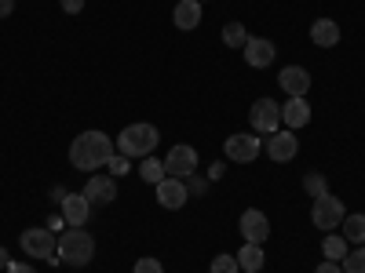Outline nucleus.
<instances>
[{
  "mask_svg": "<svg viewBox=\"0 0 365 273\" xmlns=\"http://www.w3.org/2000/svg\"><path fill=\"white\" fill-rule=\"evenodd\" d=\"M117 154V146L106 132L99 128H91V132H81L73 142H70V164L77 171H88V175H96V168H106L110 157Z\"/></svg>",
  "mask_w": 365,
  "mask_h": 273,
  "instance_id": "nucleus-1",
  "label": "nucleus"
},
{
  "mask_svg": "<svg viewBox=\"0 0 365 273\" xmlns=\"http://www.w3.org/2000/svg\"><path fill=\"white\" fill-rule=\"evenodd\" d=\"M58 259L66 266H88L96 259V237H91L84 226H70L63 237H58Z\"/></svg>",
  "mask_w": 365,
  "mask_h": 273,
  "instance_id": "nucleus-2",
  "label": "nucleus"
},
{
  "mask_svg": "<svg viewBox=\"0 0 365 273\" xmlns=\"http://www.w3.org/2000/svg\"><path fill=\"white\" fill-rule=\"evenodd\" d=\"M161 142V132L154 124H128L125 132L117 135V154H125V157H150L158 149Z\"/></svg>",
  "mask_w": 365,
  "mask_h": 273,
  "instance_id": "nucleus-3",
  "label": "nucleus"
},
{
  "mask_svg": "<svg viewBox=\"0 0 365 273\" xmlns=\"http://www.w3.org/2000/svg\"><path fill=\"white\" fill-rule=\"evenodd\" d=\"M223 154H227V161H234V164H252V161L263 154V139H259L256 132H237V135H230V139L223 142Z\"/></svg>",
  "mask_w": 365,
  "mask_h": 273,
  "instance_id": "nucleus-4",
  "label": "nucleus"
},
{
  "mask_svg": "<svg viewBox=\"0 0 365 273\" xmlns=\"http://www.w3.org/2000/svg\"><path fill=\"white\" fill-rule=\"evenodd\" d=\"M19 245L26 255H34V259H58V240H55V230L48 226H29L22 237H19Z\"/></svg>",
  "mask_w": 365,
  "mask_h": 273,
  "instance_id": "nucleus-5",
  "label": "nucleus"
},
{
  "mask_svg": "<svg viewBox=\"0 0 365 273\" xmlns=\"http://www.w3.org/2000/svg\"><path fill=\"white\" fill-rule=\"evenodd\" d=\"M344 215H347V208H344V200L340 197H332V193H325V197H314V208H311V223L318 226V230H325V233H332L340 223H344Z\"/></svg>",
  "mask_w": 365,
  "mask_h": 273,
  "instance_id": "nucleus-6",
  "label": "nucleus"
},
{
  "mask_svg": "<svg viewBox=\"0 0 365 273\" xmlns=\"http://www.w3.org/2000/svg\"><path fill=\"white\" fill-rule=\"evenodd\" d=\"M249 124L256 135H274L282 128V106L274 99H256L252 109H249Z\"/></svg>",
  "mask_w": 365,
  "mask_h": 273,
  "instance_id": "nucleus-7",
  "label": "nucleus"
},
{
  "mask_svg": "<svg viewBox=\"0 0 365 273\" xmlns=\"http://www.w3.org/2000/svg\"><path fill=\"white\" fill-rule=\"evenodd\" d=\"M165 171L172 175V178H182V182H187L194 171H197V149L194 146H172L168 149V157H165Z\"/></svg>",
  "mask_w": 365,
  "mask_h": 273,
  "instance_id": "nucleus-8",
  "label": "nucleus"
},
{
  "mask_svg": "<svg viewBox=\"0 0 365 273\" xmlns=\"http://www.w3.org/2000/svg\"><path fill=\"white\" fill-rule=\"evenodd\" d=\"M237 230H241V237H245L249 245H267V240H270V219L263 215L259 208H245V211H241Z\"/></svg>",
  "mask_w": 365,
  "mask_h": 273,
  "instance_id": "nucleus-9",
  "label": "nucleus"
},
{
  "mask_svg": "<svg viewBox=\"0 0 365 273\" xmlns=\"http://www.w3.org/2000/svg\"><path fill=\"white\" fill-rule=\"evenodd\" d=\"M267 157L274 161V164H289L292 157H296V149H299V139H296V132H289V128H278L274 135H267Z\"/></svg>",
  "mask_w": 365,
  "mask_h": 273,
  "instance_id": "nucleus-10",
  "label": "nucleus"
},
{
  "mask_svg": "<svg viewBox=\"0 0 365 273\" xmlns=\"http://www.w3.org/2000/svg\"><path fill=\"white\" fill-rule=\"evenodd\" d=\"M154 190H158V204H161V208H168V211H179L182 204L190 200L187 182H182V178H172V175H168V178H161Z\"/></svg>",
  "mask_w": 365,
  "mask_h": 273,
  "instance_id": "nucleus-11",
  "label": "nucleus"
},
{
  "mask_svg": "<svg viewBox=\"0 0 365 273\" xmlns=\"http://www.w3.org/2000/svg\"><path fill=\"white\" fill-rule=\"evenodd\" d=\"M91 204H110L113 197H117V178L113 175H88V182H84V190H81Z\"/></svg>",
  "mask_w": 365,
  "mask_h": 273,
  "instance_id": "nucleus-12",
  "label": "nucleus"
},
{
  "mask_svg": "<svg viewBox=\"0 0 365 273\" xmlns=\"http://www.w3.org/2000/svg\"><path fill=\"white\" fill-rule=\"evenodd\" d=\"M278 84L289 99H307V87H311V73L303 70V66H285L278 73Z\"/></svg>",
  "mask_w": 365,
  "mask_h": 273,
  "instance_id": "nucleus-13",
  "label": "nucleus"
},
{
  "mask_svg": "<svg viewBox=\"0 0 365 273\" xmlns=\"http://www.w3.org/2000/svg\"><path fill=\"white\" fill-rule=\"evenodd\" d=\"M241 55H245V63L252 70H267L278 51H274V41H267V37H249V44L241 48Z\"/></svg>",
  "mask_w": 365,
  "mask_h": 273,
  "instance_id": "nucleus-14",
  "label": "nucleus"
},
{
  "mask_svg": "<svg viewBox=\"0 0 365 273\" xmlns=\"http://www.w3.org/2000/svg\"><path fill=\"white\" fill-rule=\"evenodd\" d=\"M58 208H63L66 226H84L88 215H91V200H88L84 193H66L63 200H58Z\"/></svg>",
  "mask_w": 365,
  "mask_h": 273,
  "instance_id": "nucleus-15",
  "label": "nucleus"
},
{
  "mask_svg": "<svg viewBox=\"0 0 365 273\" xmlns=\"http://www.w3.org/2000/svg\"><path fill=\"white\" fill-rule=\"evenodd\" d=\"M282 124L289 132H299V128H307L311 124V102L307 99H289L282 106Z\"/></svg>",
  "mask_w": 365,
  "mask_h": 273,
  "instance_id": "nucleus-16",
  "label": "nucleus"
},
{
  "mask_svg": "<svg viewBox=\"0 0 365 273\" xmlns=\"http://www.w3.org/2000/svg\"><path fill=\"white\" fill-rule=\"evenodd\" d=\"M311 41L318 44V48H336L340 44V22H332V18H314L311 22Z\"/></svg>",
  "mask_w": 365,
  "mask_h": 273,
  "instance_id": "nucleus-17",
  "label": "nucleus"
},
{
  "mask_svg": "<svg viewBox=\"0 0 365 273\" xmlns=\"http://www.w3.org/2000/svg\"><path fill=\"white\" fill-rule=\"evenodd\" d=\"M172 18H175V26L182 29V33L197 29V26H201V0H179L175 11H172Z\"/></svg>",
  "mask_w": 365,
  "mask_h": 273,
  "instance_id": "nucleus-18",
  "label": "nucleus"
},
{
  "mask_svg": "<svg viewBox=\"0 0 365 273\" xmlns=\"http://www.w3.org/2000/svg\"><path fill=\"white\" fill-rule=\"evenodd\" d=\"M263 262H267V255H263V245H241V252H237V266L245 269V273H259L263 269Z\"/></svg>",
  "mask_w": 365,
  "mask_h": 273,
  "instance_id": "nucleus-19",
  "label": "nucleus"
},
{
  "mask_svg": "<svg viewBox=\"0 0 365 273\" xmlns=\"http://www.w3.org/2000/svg\"><path fill=\"white\" fill-rule=\"evenodd\" d=\"M347 252H351V248H347V237H344V233H325V240H322V255H325L329 262H344Z\"/></svg>",
  "mask_w": 365,
  "mask_h": 273,
  "instance_id": "nucleus-20",
  "label": "nucleus"
},
{
  "mask_svg": "<svg viewBox=\"0 0 365 273\" xmlns=\"http://www.w3.org/2000/svg\"><path fill=\"white\" fill-rule=\"evenodd\" d=\"M139 178H143V182H150V186H158L161 178H168V171H165V161H158L154 154H150V157H143V164H139Z\"/></svg>",
  "mask_w": 365,
  "mask_h": 273,
  "instance_id": "nucleus-21",
  "label": "nucleus"
},
{
  "mask_svg": "<svg viewBox=\"0 0 365 273\" xmlns=\"http://www.w3.org/2000/svg\"><path fill=\"white\" fill-rule=\"evenodd\" d=\"M340 230L347 237V245H365V215H344Z\"/></svg>",
  "mask_w": 365,
  "mask_h": 273,
  "instance_id": "nucleus-22",
  "label": "nucleus"
},
{
  "mask_svg": "<svg viewBox=\"0 0 365 273\" xmlns=\"http://www.w3.org/2000/svg\"><path fill=\"white\" fill-rule=\"evenodd\" d=\"M223 44H227V48H237V51L245 48V44H249L245 22H227V26H223Z\"/></svg>",
  "mask_w": 365,
  "mask_h": 273,
  "instance_id": "nucleus-23",
  "label": "nucleus"
},
{
  "mask_svg": "<svg viewBox=\"0 0 365 273\" xmlns=\"http://www.w3.org/2000/svg\"><path fill=\"white\" fill-rule=\"evenodd\" d=\"M340 266H344V273H365V245H358L354 252H347Z\"/></svg>",
  "mask_w": 365,
  "mask_h": 273,
  "instance_id": "nucleus-24",
  "label": "nucleus"
},
{
  "mask_svg": "<svg viewBox=\"0 0 365 273\" xmlns=\"http://www.w3.org/2000/svg\"><path fill=\"white\" fill-rule=\"evenodd\" d=\"M303 190H307L311 197H325V193H329V182H325L318 171H311V175H303Z\"/></svg>",
  "mask_w": 365,
  "mask_h": 273,
  "instance_id": "nucleus-25",
  "label": "nucleus"
},
{
  "mask_svg": "<svg viewBox=\"0 0 365 273\" xmlns=\"http://www.w3.org/2000/svg\"><path fill=\"white\" fill-rule=\"evenodd\" d=\"M208 273H241L237 255H216V259H212V266H208Z\"/></svg>",
  "mask_w": 365,
  "mask_h": 273,
  "instance_id": "nucleus-26",
  "label": "nucleus"
},
{
  "mask_svg": "<svg viewBox=\"0 0 365 273\" xmlns=\"http://www.w3.org/2000/svg\"><path fill=\"white\" fill-rule=\"evenodd\" d=\"M106 168H110V175H113V178H120V175H128V171H132V157H125V154H113Z\"/></svg>",
  "mask_w": 365,
  "mask_h": 273,
  "instance_id": "nucleus-27",
  "label": "nucleus"
},
{
  "mask_svg": "<svg viewBox=\"0 0 365 273\" xmlns=\"http://www.w3.org/2000/svg\"><path fill=\"white\" fill-rule=\"evenodd\" d=\"M132 273H165V266H161L154 255H143V259H135Z\"/></svg>",
  "mask_w": 365,
  "mask_h": 273,
  "instance_id": "nucleus-28",
  "label": "nucleus"
},
{
  "mask_svg": "<svg viewBox=\"0 0 365 273\" xmlns=\"http://www.w3.org/2000/svg\"><path fill=\"white\" fill-rule=\"evenodd\" d=\"M58 4H63L66 15H81L84 11V0H58Z\"/></svg>",
  "mask_w": 365,
  "mask_h": 273,
  "instance_id": "nucleus-29",
  "label": "nucleus"
},
{
  "mask_svg": "<svg viewBox=\"0 0 365 273\" xmlns=\"http://www.w3.org/2000/svg\"><path fill=\"white\" fill-rule=\"evenodd\" d=\"M314 273H344V266H340V262H329V259H325V262H322V266H318Z\"/></svg>",
  "mask_w": 365,
  "mask_h": 273,
  "instance_id": "nucleus-30",
  "label": "nucleus"
},
{
  "mask_svg": "<svg viewBox=\"0 0 365 273\" xmlns=\"http://www.w3.org/2000/svg\"><path fill=\"white\" fill-rule=\"evenodd\" d=\"M8 273H37V269L29 266V262H11V266H8Z\"/></svg>",
  "mask_w": 365,
  "mask_h": 273,
  "instance_id": "nucleus-31",
  "label": "nucleus"
},
{
  "mask_svg": "<svg viewBox=\"0 0 365 273\" xmlns=\"http://www.w3.org/2000/svg\"><path fill=\"white\" fill-rule=\"evenodd\" d=\"M15 11V0H0V18H8Z\"/></svg>",
  "mask_w": 365,
  "mask_h": 273,
  "instance_id": "nucleus-32",
  "label": "nucleus"
},
{
  "mask_svg": "<svg viewBox=\"0 0 365 273\" xmlns=\"http://www.w3.org/2000/svg\"><path fill=\"white\" fill-rule=\"evenodd\" d=\"M8 266H11V259H8V248L0 245V269H8Z\"/></svg>",
  "mask_w": 365,
  "mask_h": 273,
  "instance_id": "nucleus-33",
  "label": "nucleus"
}]
</instances>
